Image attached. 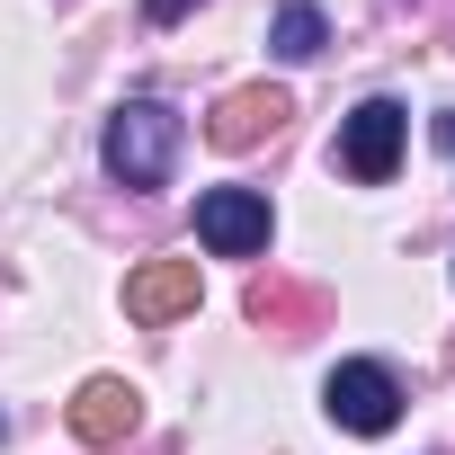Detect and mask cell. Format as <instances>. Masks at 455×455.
Returning a JSON list of instances; mask_svg holds the SVG:
<instances>
[{"instance_id":"obj_1","label":"cell","mask_w":455,"mask_h":455,"mask_svg":"<svg viewBox=\"0 0 455 455\" xmlns=\"http://www.w3.org/2000/svg\"><path fill=\"white\" fill-rule=\"evenodd\" d=\"M108 179H125V188H170V170H179V116L161 108V99H125L116 116H108Z\"/></svg>"},{"instance_id":"obj_2","label":"cell","mask_w":455,"mask_h":455,"mask_svg":"<svg viewBox=\"0 0 455 455\" xmlns=\"http://www.w3.org/2000/svg\"><path fill=\"white\" fill-rule=\"evenodd\" d=\"M402 134H411V116H402L393 99L348 108V125H339V170H348L357 188H384V179H393V161H402Z\"/></svg>"},{"instance_id":"obj_3","label":"cell","mask_w":455,"mask_h":455,"mask_svg":"<svg viewBox=\"0 0 455 455\" xmlns=\"http://www.w3.org/2000/svg\"><path fill=\"white\" fill-rule=\"evenodd\" d=\"M322 402H331V419H339V428H357V437H384V428L402 419V384H393L375 357H348V366H331Z\"/></svg>"},{"instance_id":"obj_4","label":"cell","mask_w":455,"mask_h":455,"mask_svg":"<svg viewBox=\"0 0 455 455\" xmlns=\"http://www.w3.org/2000/svg\"><path fill=\"white\" fill-rule=\"evenodd\" d=\"M196 242H205L214 259L268 251V196H259V188H205V196H196Z\"/></svg>"},{"instance_id":"obj_5","label":"cell","mask_w":455,"mask_h":455,"mask_svg":"<svg viewBox=\"0 0 455 455\" xmlns=\"http://www.w3.org/2000/svg\"><path fill=\"white\" fill-rule=\"evenodd\" d=\"M134 419H143V393H134L125 375H90V384L72 393V437H81V446H125Z\"/></svg>"},{"instance_id":"obj_6","label":"cell","mask_w":455,"mask_h":455,"mask_svg":"<svg viewBox=\"0 0 455 455\" xmlns=\"http://www.w3.org/2000/svg\"><path fill=\"white\" fill-rule=\"evenodd\" d=\"M125 313L134 322H179V313H196V259H152V268H134L125 277Z\"/></svg>"},{"instance_id":"obj_7","label":"cell","mask_w":455,"mask_h":455,"mask_svg":"<svg viewBox=\"0 0 455 455\" xmlns=\"http://www.w3.org/2000/svg\"><path fill=\"white\" fill-rule=\"evenodd\" d=\"M286 116H295V108H286V90H268V81H259V90H233V99H223V108L205 116V134H214L223 152H251V143H259V134H277Z\"/></svg>"},{"instance_id":"obj_8","label":"cell","mask_w":455,"mask_h":455,"mask_svg":"<svg viewBox=\"0 0 455 455\" xmlns=\"http://www.w3.org/2000/svg\"><path fill=\"white\" fill-rule=\"evenodd\" d=\"M322 45H331L322 10H313V0H286V10H277V28H268V54H277V63H313Z\"/></svg>"},{"instance_id":"obj_9","label":"cell","mask_w":455,"mask_h":455,"mask_svg":"<svg viewBox=\"0 0 455 455\" xmlns=\"http://www.w3.org/2000/svg\"><path fill=\"white\" fill-rule=\"evenodd\" d=\"M304 313H313V295H295V286H251V322L277 331V322H304Z\"/></svg>"},{"instance_id":"obj_10","label":"cell","mask_w":455,"mask_h":455,"mask_svg":"<svg viewBox=\"0 0 455 455\" xmlns=\"http://www.w3.org/2000/svg\"><path fill=\"white\" fill-rule=\"evenodd\" d=\"M188 10H196V0H143V19H152V28H170V19H188Z\"/></svg>"},{"instance_id":"obj_11","label":"cell","mask_w":455,"mask_h":455,"mask_svg":"<svg viewBox=\"0 0 455 455\" xmlns=\"http://www.w3.org/2000/svg\"><path fill=\"white\" fill-rule=\"evenodd\" d=\"M0 437H10V419H0Z\"/></svg>"}]
</instances>
